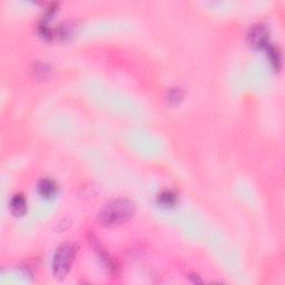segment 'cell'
Instances as JSON below:
<instances>
[{
	"instance_id": "obj_1",
	"label": "cell",
	"mask_w": 285,
	"mask_h": 285,
	"mask_svg": "<svg viewBox=\"0 0 285 285\" xmlns=\"http://www.w3.org/2000/svg\"><path fill=\"white\" fill-rule=\"evenodd\" d=\"M135 214V204L127 198H117L101 207L98 221L105 226L120 225L130 220Z\"/></svg>"
},
{
	"instance_id": "obj_2",
	"label": "cell",
	"mask_w": 285,
	"mask_h": 285,
	"mask_svg": "<svg viewBox=\"0 0 285 285\" xmlns=\"http://www.w3.org/2000/svg\"><path fill=\"white\" fill-rule=\"evenodd\" d=\"M76 256V247L71 243H64L54 254L52 271L57 279H64L69 273Z\"/></svg>"
},
{
	"instance_id": "obj_3",
	"label": "cell",
	"mask_w": 285,
	"mask_h": 285,
	"mask_svg": "<svg viewBox=\"0 0 285 285\" xmlns=\"http://www.w3.org/2000/svg\"><path fill=\"white\" fill-rule=\"evenodd\" d=\"M269 33L264 25H256L251 28L247 35V42L249 46L255 49L266 48L268 44Z\"/></svg>"
},
{
	"instance_id": "obj_4",
	"label": "cell",
	"mask_w": 285,
	"mask_h": 285,
	"mask_svg": "<svg viewBox=\"0 0 285 285\" xmlns=\"http://www.w3.org/2000/svg\"><path fill=\"white\" fill-rule=\"evenodd\" d=\"M10 212L15 216H23L27 211V201L23 194H16L9 202Z\"/></svg>"
},
{
	"instance_id": "obj_5",
	"label": "cell",
	"mask_w": 285,
	"mask_h": 285,
	"mask_svg": "<svg viewBox=\"0 0 285 285\" xmlns=\"http://www.w3.org/2000/svg\"><path fill=\"white\" fill-rule=\"evenodd\" d=\"M57 184L49 178H44V180L38 183V192L39 194L45 198H52L57 193Z\"/></svg>"
},
{
	"instance_id": "obj_6",
	"label": "cell",
	"mask_w": 285,
	"mask_h": 285,
	"mask_svg": "<svg viewBox=\"0 0 285 285\" xmlns=\"http://www.w3.org/2000/svg\"><path fill=\"white\" fill-rule=\"evenodd\" d=\"M176 202H177V196L175 193L172 191H165L159 195V204L162 207L171 208L173 206H175Z\"/></svg>"
},
{
	"instance_id": "obj_7",
	"label": "cell",
	"mask_w": 285,
	"mask_h": 285,
	"mask_svg": "<svg viewBox=\"0 0 285 285\" xmlns=\"http://www.w3.org/2000/svg\"><path fill=\"white\" fill-rule=\"evenodd\" d=\"M266 50H267L269 63H271L274 69L277 70L279 67H281V54H279V52L275 47H273V46L271 45L267 46Z\"/></svg>"
},
{
	"instance_id": "obj_8",
	"label": "cell",
	"mask_w": 285,
	"mask_h": 285,
	"mask_svg": "<svg viewBox=\"0 0 285 285\" xmlns=\"http://www.w3.org/2000/svg\"><path fill=\"white\" fill-rule=\"evenodd\" d=\"M183 90L181 88H172L167 94V103L172 106L180 104L183 99Z\"/></svg>"
}]
</instances>
